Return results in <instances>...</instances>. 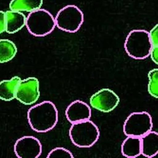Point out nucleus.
<instances>
[{
    "label": "nucleus",
    "instance_id": "1",
    "mask_svg": "<svg viewBox=\"0 0 158 158\" xmlns=\"http://www.w3.org/2000/svg\"><path fill=\"white\" fill-rule=\"evenodd\" d=\"M27 117L33 130L38 133H46L56 126L59 114L55 104L49 101H45L30 108Z\"/></svg>",
    "mask_w": 158,
    "mask_h": 158
},
{
    "label": "nucleus",
    "instance_id": "2",
    "mask_svg": "<svg viewBox=\"0 0 158 158\" xmlns=\"http://www.w3.org/2000/svg\"><path fill=\"white\" fill-rule=\"evenodd\" d=\"M152 47L149 32L142 29L130 31L125 40L126 52L135 60H143L150 56Z\"/></svg>",
    "mask_w": 158,
    "mask_h": 158
},
{
    "label": "nucleus",
    "instance_id": "3",
    "mask_svg": "<svg viewBox=\"0 0 158 158\" xmlns=\"http://www.w3.org/2000/svg\"><path fill=\"white\" fill-rule=\"evenodd\" d=\"M69 136L74 145L80 148H89L98 140L100 132L98 127L90 120L72 124Z\"/></svg>",
    "mask_w": 158,
    "mask_h": 158
},
{
    "label": "nucleus",
    "instance_id": "4",
    "mask_svg": "<svg viewBox=\"0 0 158 158\" xmlns=\"http://www.w3.org/2000/svg\"><path fill=\"white\" fill-rule=\"evenodd\" d=\"M26 27L29 33L34 36H46L56 27L55 18L49 11L41 8L29 13L27 16Z\"/></svg>",
    "mask_w": 158,
    "mask_h": 158
},
{
    "label": "nucleus",
    "instance_id": "5",
    "mask_svg": "<svg viewBox=\"0 0 158 158\" xmlns=\"http://www.w3.org/2000/svg\"><path fill=\"white\" fill-rule=\"evenodd\" d=\"M55 18L56 27L62 31L69 33L78 31L84 22L83 12L74 5H66L62 8Z\"/></svg>",
    "mask_w": 158,
    "mask_h": 158
},
{
    "label": "nucleus",
    "instance_id": "6",
    "mask_svg": "<svg viewBox=\"0 0 158 158\" xmlns=\"http://www.w3.org/2000/svg\"><path fill=\"white\" fill-rule=\"evenodd\" d=\"M152 118L147 112H136L129 114L125 121L123 132L127 136L141 138L152 131Z\"/></svg>",
    "mask_w": 158,
    "mask_h": 158
},
{
    "label": "nucleus",
    "instance_id": "7",
    "mask_svg": "<svg viewBox=\"0 0 158 158\" xmlns=\"http://www.w3.org/2000/svg\"><path fill=\"white\" fill-rule=\"evenodd\" d=\"M40 96V83L35 77L22 80L16 90L15 99L25 105H30L37 101Z\"/></svg>",
    "mask_w": 158,
    "mask_h": 158
},
{
    "label": "nucleus",
    "instance_id": "8",
    "mask_svg": "<svg viewBox=\"0 0 158 158\" xmlns=\"http://www.w3.org/2000/svg\"><path fill=\"white\" fill-rule=\"evenodd\" d=\"M120 102L119 96L111 89L104 88L93 94L89 99V103L94 109L104 113L114 110Z\"/></svg>",
    "mask_w": 158,
    "mask_h": 158
},
{
    "label": "nucleus",
    "instance_id": "9",
    "mask_svg": "<svg viewBox=\"0 0 158 158\" xmlns=\"http://www.w3.org/2000/svg\"><path fill=\"white\" fill-rule=\"evenodd\" d=\"M42 151L40 141L33 136L22 137L16 140L14 145L15 153L18 158H38Z\"/></svg>",
    "mask_w": 158,
    "mask_h": 158
},
{
    "label": "nucleus",
    "instance_id": "10",
    "mask_svg": "<svg viewBox=\"0 0 158 158\" xmlns=\"http://www.w3.org/2000/svg\"><path fill=\"white\" fill-rule=\"evenodd\" d=\"M65 116L72 124L89 120L91 116V109L85 102L77 100L68 105L65 110Z\"/></svg>",
    "mask_w": 158,
    "mask_h": 158
},
{
    "label": "nucleus",
    "instance_id": "11",
    "mask_svg": "<svg viewBox=\"0 0 158 158\" xmlns=\"http://www.w3.org/2000/svg\"><path fill=\"white\" fill-rule=\"evenodd\" d=\"M6 32L14 34L22 30L26 26L27 17L22 12L10 10L5 11Z\"/></svg>",
    "mask_w": 158,
    "mask_h": 158
},
{
    "label": "nucleus",
    "instance_id": "12",
    "mask_svg": "<svg viewBox=\"0 0 158 158\" xmlns=\"http://www.w3.org/2000/svg\"><path fill=\"white\" fill-rule=\"evenodd\" d=\"M142 154L152 158L158 154V133L151 131L141 137Z\"/></svg>",
    "mask_w": 158,
    "mask_h": 158
},
{
    "label": "nucleus",
    "instance_id": "13",
    "mask_svg": "<svg viewBox=\"0 0 158 158\" xmlns=\"http://www.w3.org/2000/svg\"><path fill=\"white\" fill-rule=\"evenodd\" d=\"M121 152L127 158H135L142 154L141 138L127 136L121 146Z\"/></svg>",
    "mask_w": 158,
    "mask_h": 158
},
{
    "label": "nucleus",
    "instance_id": "14",
    "mask_svg": "<svg viewBox=\"0 0 158 158\" xmlns=\"http://www.w3.org/2000/svg\"><path fill=\"white\" fill-rule=\"evenodd\" d=\"M21 78L15 76L10 80L2 81L0 84V98L5 101H10L15 99L16 90Z\"/></svg>",
    "mask_w": 158,
    "mask_h": 158
},
{
    "label": "nucleus",
    "instance_id": "15",
    "mask_svg": "<svg viewBox=\"0 0 158 158\" xmlns=\"http://www.w3.org/2000/svg\"><path fill=\"white\" fill-rule=\"evenodd\" d=\"M43 0H11L10 9L18 11L31 13L41 9Z\"/></svg>",
    "mask_w": 158,
    "mask_h": 158
},
{
    "label": "nucleus",
    "instance_id": "16",
    "mask_svg": "<svg viewBox=\"0 0 158 158\" xmlns=\"http://www.w3.org/2000/svg\"><path fill=\"white\" fill-rule=\"evenodd\" d=\"M17 48L11 40L1 39L0 40V62L5 63L11 60L16 56Z\"/></svg>",
    "mask_w": 158,
    "mask_h": 158
},
{
    "label": "nucleus",
    "instance_id": "17",
    "mask_svg": "<svg viewBox=\"0 0 158 158\" xmlns=\"http://www.w3.org/2000/svg\"><path fill=\"white\" fill-rule=\"evenodd\" d=\"M148 92L152 97L158 98V68L150 71L148 73Z\"/></svg>",
    "mask_w": 158,
    "mask_h": 158
},
{
    "label": "nucleus",
    "instance_id": "18",
    "mask_svg": "<svg viewBox=\"0 0 158 158\" xmlns=\"http://www.w3.org/2000/svg\"><path fill=\"white\" fill-rule=\"evenodd\" d=\"M47 158H74L73 153L67 149L61 147H58L52 150L48 153Z\"/></svg>",
    "mask_w": 158,
    "mask_h": 158
},
{
    "label": "nucleus",
    "instance_id": "19",
    "mask_svg": "<svg viewBox=\"0 0 158 158\" xmlns=\"http://www.w3.org/2000/svg\"><path fill=\"white\" fill-rule=\"evenodd\" d=\"M149 35L152 46H158V24L152 28Z\"/></svg>",
    "mask_w": 158,
    "mask_h": 158
},
{
    "label": "nucleus",
    "instance_id": "20",
    "mask_svg": "<svg viewBox=\"0 0 158 158\" xmlns=\"http://www.w3.org/2000/svg\"><path fill=\"white\" fill-rule=\"evenodd\" d=\"M6 20L5 12L1 11L0 12V33L2 34L6 32Z\"/></svg>",
    "mask_w": 158,
    "mask_h": 158
},
{
    "label": "nucleus",
    "instance_id": "21",
    "mask_svg": "<svg viewBox=\"0 0 158 158\" xmlns=\"http://www.w3.org/2000/svg\"><path fill=\"white\" fill-rule=\"evenodd\" d=\"M150 56L152 61L158 65V46L152 47Z\"/></svg>",
    "mask_w": 158,
    "mask_h": 158
}]
</instances>
